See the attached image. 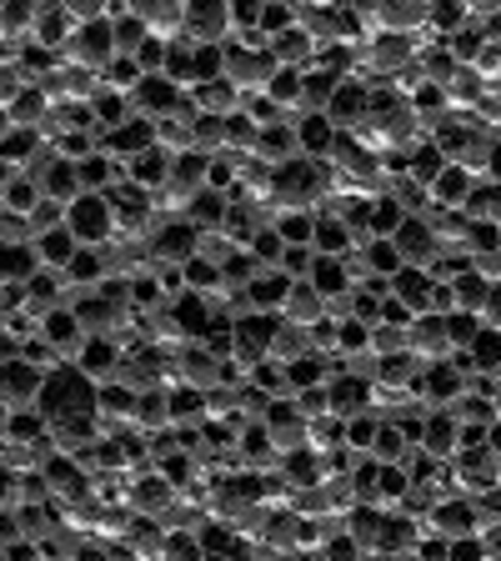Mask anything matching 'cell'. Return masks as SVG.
<instances>
[{
  "label": "cell",
  "instance_id": "cell-7",
  "mask_svg": "<svg viewBox=\"0 0 501 561\" xmlns=\"http://www.w3.org/2000/svg\"><path fill=\"white\" fill-rule=\"evenodd\" d=\"M41 391H46V371H35L31 362H5V386H0L5 416H15V411H35L41 407Z\"/></svg>",
  "mask_w": 501,
  "mask_h": 561
},
{
  "label": "cell",
  "instance_id": "cell-13",
  "mask_svg": "<svg viewBox=\"0 0 501 561\" xmlns=\"http://www.w3.org/2000/svg\"><path fill=\"white\" fill-rule=\"evenodd\" d=\"M151 146H161V126L146 116H136L130 126L111 130V136H101V151L105 156H116V161H136L140 151H151Z\"/></svg>",
  "mask_w": 501,
  "mask_h": 561
},
{
  "label": "cell",
  "instance_id": "cell-42",
  "mask_svg": "<svg viewBox=\"0 0 501 561\" xmlns=\"http://www.w3.org/2000/svg\"><path fill=\"white\" fill-rule=\"evenodd\" d=\"M296 407H301L306 421L331 416V386H306V391H296Z\"/></svg>",
  "mask_w": 501,
  "mask_h": 561
},
{
  "label": "cell",
  "instance_id": "cell-26",
  "mask_svg": "<svg viewBox=\"0 0 501 561\" xmlns=\"http://www.w3.org/2000/svg\"><path fill=\"white\" fill-rule=\"evenodd\" d=\"M231 206H236V201L221 196V191H196V196H191V216H186V221L201 226V231H221L226 216H231Z\"/></svg>",
  "mask_w": 501,
  "mask_h": 561
},
{
  "label": "cell",
  "instance_id": "cell-40",
  "mask_svg": "<svg viewBox=\"0 0 501 561\" xmlns=\"http://www.w3.org/2000/svg\"><path fill=\"white\" fill-rule=\"evenodd\" d=\"M226 81V46H196V85Z\"/></svg>",
  "mask_w": 501,
  "mask_h": 561
},
{
  "label": "cell",
  "instance_id": "cell-15",
  "mask_svg": "<svg viewBox=\"0 0 501 561\" xmlns=\"http://www.w3.org/2000/svg\"><path fill=\"white\" fill-rule=\"evenodd\" d=\"M421 451L432 456V461L452 467L456 456H462V421H456L452 411H432V416H426V432H421Z\"/></svg>",
  "mask_w": 501,
  "mask_h": 561
},
{
  "label": "cell",
  "instance_id": "cell-43",
  "mask_svg": "<svg viewBox=\"0 0 501 561\" xmlns=\"http://www.w3.org/2000/svg\"><path fill=\"white\" fill-rule=\"evenodd\" d=\"M161 561H206V551H201V537H196V531H171Z\"/></svg>",
  "mask_w": 501,
  "mask_h": 561
},
{
  "label": "cell",
  "instance_id": "cell-14",
  "mask_svg": "<svg viewBox=\"0 0 501 561\" xmlns=\"http://www.w3.org/2000/svg\"><path fill=\"white\" fill-rule=\"evenodd\" d=\"M181 85H171L166 76H146V81L130 91V105H136V116H146V121H166V116H175V105H181Z\"/></svg>",
  "mask_w": 501,
  "mask_h": 561
},
{
  "label": "cell",
  "instance_id": "cell-30",
  "mask_svg": "<svg viewBox=\"0 0 501 561\" xmlns=\"http://www.w3.org/2000/svg\"><path fill=\"white\" fill-rule=\"evenodd\" d=\"M341 76L331 70H306V91H301V116H327L331 111V95H337Z\"/></svg>",
  "mask_w": 501,
  "mask_h": 561
},
{
  "label": "cell",
  "instance_id": "cell-1",
  "mask_svg": "<svg viewBox=\"0 0 501 561\" xmlns=\"http://www.w3.org/2000/svg\"><path fill=\"white\" fill-rule=\"evenodd\" d=\"M95 401H101V386H95L81 366L70 362V366H60V371L46 376V391H41V407H35V411H41L50 426H60V421L95 416Z\"/></svg>",
  "mask_w": 501,
  "mask_h": 561
},
{
  "label": "cell",
  "instance_id": "cell-10",
  "mask_svg": "<svg viewBox=\"0 0 501 561\" xmlns=\"http://www.w3.org/2000/svg\"><path fill=\"white\" fill-rule=\"evenodd\" d=\"M372 411H376V381H362V376H346V371L331 381V416L337 421H356V416H372Z\"/></svg>",
  "mask_w": 501,
  "mask_h": 561
},
{
  "label": "cell",
  "instance_id": "cell-27",
  "mask_svg": "<svg viewBox=\"0 0 501 561\" xmlns=\"http://www.w3.org/2000/svg\"><path fill=\"white\" fill-rule=\"evenodd\" d=\"M0 206H5V216H35V210L46 206V196L35 186V175H15V181L0 186Z\"/></svg>",
  "mask_w": 501,
  "mask_h": 561
},
{
  "label": "cell",
  "instance_id": "cell-33",
  "mask_svg": "<svg viewBox=\"0 0 501 561\" xmlns=\"http://www.w3.org/2000/svg\"><path fill=\"white\" fill-rule=\"evenodd\" d=\"M196 537H201V551H206V561H226L236 547H241V531H236L231 522H206Z\"/></svg>",
  "mask_w": 501,
  "mask_h": 561
},
{
  "label": "cell",
  "instance_id": "cell-44",
  "mask_svg": "<svg viewBox=\"0 0 501 561\" xmlns=\"http://www.w3.org/2000/svg\"><path fill=\"white\" fill-rule=\"evenodd\" d=\"M281 271L292 280H311L316 271V245H286V261H281Z\"/></svg>",
  "mask_w": 501,
  "mask_h": 561
},
{
  "label": "cell",
  "instance_id": "cell-41",
  "mask_svg": "<svg viewBox=\"0 0 501 561\" xmlns=\"http://www.w3.org/2000/svg\"><path fill=\"white\" fill-rule=\"evenodd\" d=\"M372 351L376 356H401V351H407V327H386V321H376L372 327Z\"/></svg>",
  "mask_w": 501,
  "mask_h": 561
},
{
  "label": "cell",
  "instance_id": "cell-22",
  "mask_svg": "<svg viewBox=\"0 0 501 561\" xmlns=\"http://www.w3.org/2000/svg\"><path fill=\"white\" fill-rule=\"evenodd\" d=\"M175 421H171V391L166 386H156V391H140L136 401V432L140 436H161L171 432Z\"/></svg>",
  "mask_w": 501,
  "mask_h": 561
},
{
  "label": "cell",
  "instance_id": "cell-2",
  "mask_svg": "<svg viewBox=\"0 0 501 561\" xmlns=\"http://www.w3.org/2000/svg\"><path fill=\"white\" fill-rule=\"evenodd\" d=\"M66 226H70V236H76L81 245H111V241H116V231H121L111 196L70 201V206H66Z\"/></svg>",
  "mask_w": 501,
  "mask_h": 561
},
{
  "label": "cell",
  "instance_id": "cell-8",
  "mask_svg": "<svg viewBox=\"0 0 501 561\" xmlns=\"http://www.w3.org/2000/svg\"><path fill=\"white\" fill-rule=\"evenodd\" d=\"M366 116H372V85L356 81V76H346V81L337 85V95H331L327 121H331L337 130H356Z\"/></svg>",
  "mask_w": 501,
  "mask_h": 561
},
{
  "label": "cell",
  "instance_id": "cell-19",
  "mask_svg": "<svg viewBox=\"0 0 501 561\" xmlns=\"http://www.w3.org/2000/svg\"><path fill=\"white\" fill-rule=\"evenodd\" d=\"M296 146H301L306 161H331V151H337V136L341 130L331 126L327 116H296Z\"/></svg>",
  "mask_w": 501,
  "mask_h": 561
},
{
  "label": "cell",
  "instance_id": "cell-6",
  "mask_svg": "<svg viewBox=\"0 0 501 561\" xmlns=\"http://www.w3.org/2000/svg\"><path fill=\"white\" fill-rule=\"evenodd\" d=\"M186 41L191 46H231L236 41L231 5H186Z\"/></svg>",
  "mask_w": 501,
  "mask_h": 561
},
{
  "label": "cell",
  "instance_id": "cell-35",
  "mask_svg": "<svg viewBox=\"0 0 501 561\" xmlns=\"http://www.w3.org/2000/svg\"><path fill=\"white\" fill-rule=\"evenodd\" d=\"M161 76L171 85H181V91H191V85H196V46H191V41H175L171 56H166Z\"/></svg>",
  "mask_w": 501,
  "mask_h": 561
},
{
  "label": "cell",
  "instance_id": "cell-29",
  "mask_svg": "<svg viewBox=\"0 0 501 561\" xmlns=\"http://www.w3.org/2000/svg\"><path fill=\"white\" fill-rule=\"evenodd\" d=\"M35 251H41V261H46V271H70V261L81 256V241L70 236V226H60V231L41 236V241H35Z\"/></svg>",
  "mask_w": 501,
  "mask_h": 561
},
{
  "label": "cell",
  "instance_id": "cell-24",
  "mask_svg": "<svg viewBox=\"0 0 501 561\" xmlns=\"http://www.w3.org/2000/svg\"><path fill=\"white\" fill-rule=\"evenodd\" d=\"M446 165H452V161H446V151H442V146H436V140H421L417 151H411V161H407V175H411V181H417V186H426V191H432L436 181H442V175H446Z\"/></svg>",
  "mask_w": 501,
  "mask_h": 561
},
{
  "label": "cell",
  "instance_id": "cell-25",
  "mask_svg": "<svg viewBox=\"0 0 501 561\" xmlns=\"http://www.w3.org/2000/svg\"><path fill=\"white\" fill-rule=\"evenodd\" d=\"M171 421L175 426H206L210 421V397L196 386H171Z\"/></svg>",
  "mask_w": 501,
  "mask_h": 561
},
{
  "label": "cell",
  "instance_id": "cell-32",
  "mask_svg": "<svg viewBox=\"0 0 501 561\" xmlns=\"http://www.w3.org/2000/svg\"><path fill=\"white\" fill-rule=\"evenodd\" d=\"M41 271H46V261H41L35 241L31 245H5V280H15V286H31Z\"/></svg>",
  "mask_w": 501,
  "mask_h": 561
},
{
  "label": "cell",
  "instance_id": "cell-39",
  "mask_svg": "<svg viewBox=\"0 0 501 561\" xmlns=\"http://www.w3.org/2000/svg\"><path fill=\"white\" fill-rule=\"evenodd\" d=\"M246 251H251V256H257L266 271H281V261H286V241L276 236V226H266V231H261L257 241L246 245Z\"/></svg>",
  "mask_w": 501,
  "mask_h": 561
},
{
  "label": "cell",
  "instance_id": "cell-37",
  "mask_svg": "<svg viewBox=\"0 0 501 561\" xmlns=\"http://www.w3.org/2000/svg\"><path fill=\"white\" fill-rule=\"evenodd\" d=\"M481 331H487V321H481L477 311H452V316H446V336H452V351H471Z\"/></svg>",
  "mask_w": 501,
  "mask_h": 561
},
{
  "label": "cell",
  "instance_id": "cell-12",
  "mask_svg": "<svg viewBox=\"0 0 501 561\" xmlns=\"http://www.w3.org/2000/svg\"><path fill=\"white\" fill-rule=\"evenodd\" d=\"M76 366H81L95 386H111L121 376V366H126V346H121V341H111V336H91V341H86V351L76 356Z\"/></svg>",
  "mask_w": 501,
  "mask_h": 561
},
{
  "label": "cell",
  "instance_id": "cell-3",
  "mask_svg": "<svg viewBox=\"0 0 501 561\" xmlns=\"http://www.w3.org/2000/svg\"><path fill=\"white\" fill-rule=\"evenodd\" d=\"M66 66H76V70H91V76H105V70L121 60V50H116V25L111 21H95V25H86V31H76V41L66 46Z\"/></svg>",
  "mask_w": 501,
  "mask_h": 561
},
{
  "label": "cell",
  "instance_id": "cell-38",
  "mask_svg": "<svg viewBox=\"0 0 501 561\" xmlns=\"http://www.w3.org/2000/svg\"><path fill=\"white\" fill-rule=\"evenodd\" d=\"M401 226H407V210H401L391 196L376 201V210H372V236H376V241H391Z\"/></svg>",
  "mask_w": 501,
  "mask_h": 561
},
{
  "label": "cell",
  "instance_id": "cell-9",
  "mask_svg": "<svg viewBox=\"0 0 501 561\" xmlns=\"http://www.w3.org/2000/svg\"><path fill=\"white\" fill-rule=\"evenodd\" d=\"M391 245H397L401 261H407V266H417V271H432L436 261H442V245H436L432 226L421 221V216H407V226L391 236Z\"/></svg>",
  "mask_w": 501,
  "mask_h": 561
},
{
  "label": "cell",
  "instance_id": "cell-18",
  "mask_svg": "<svg viewBox=\"0 0 501 561\" xmlns=\"http://www.w3.org/2000/svg\"><path fill=\"white\" fill-rule=\"evenodd\" d=\"M126 165H130V186L151 191V196H161V191L171 186V175H175V156H171V151H161V146L140 151L136 161H126Z\"/></svg>",
  "mask_w": 501,
  "mask_h": 561
},
{
  "label": "cell",
  "instance_id": "cell-34",
  "mask_svg": "<svg viewBox=\"0 0 501 561\" xmlns=\"http://www.w3.org/2000/svg\"><path fill=\"white\" fill-rule=\"evenodd\" d=\"M271 226H276V236L286 245H311L316 241V216L311 210H276V221Z\"/></svg>",
  "mask_w": 501,
  "mask_h": 561
},
{
  "label": "cell",
  "instance_id": "cell-31",
  "mask_svg": "<svg viewBox=\"0 0 501 561\" xmlns=\"http://www.w3.org/2000/svg\"><path fill=\"white\" fill-rule=\"evenodd\" d=\"M316 256H351L356 241H351V226L337 221V216H316Z\"/></svg>",
  "mask_w": 501,
  "mask_h": 561
},
{
  "label": "cell",
  "instance_id": "cell-47",
  "mask_svg": "<svg viewBox=\"0 0 501 561\" xmlns=\"http://www.w3.org/2000/svg\"><path fill=\"white\" fill-rule=\"evenodd\" d=\"M481 321H487L491 331H501V286L487 296V306H481Z\"/></svg>",
  "mask_w": 501,
  "mask_h": 561
},
{
  "label": "cell",
  "instance_id": "cell-5",
  "mask_svg": "<svg viewBox=\"0 0 501 561\" xmlns=\"http://www.w3.org/2000/svg\"><path fill=\"white\" fill-rule=\"evenodd\" d=\"M407 351L417 356L421 366H442L452 362V336H446V316H417L407 327Z\"/></svg>",
  "mask_w": 501,
  "mask_h": 561
},
{
  "label": "cell",
  "instance_id": "cell-11",
  "mask_svg": "<svg viewBox=\"0 0 501 561\" xmlns=\"http://www.w3.org/2000/svg\"><path fill=\"white\" fill-rule=\"evenodd\" d=\"M175 502V486L171 481L161 477V471H136V477H130V486H126V506L136 516H161L166 506Z\"/></svg>",
  "mask_w": 501,
  "mask_h": 561
},
{
  "label": "cell",
  "instance_id": "cell-16",
  "mask_svg": "<svg viewBox=\"0 0 501 561\" xmlns=\"http://www.w3.org/2000/svg\"><path fill=\"white\" fill-rule=\"evenodd\" d=\"M296 280L286 276V271H261L251 286H246V301H251V311H266V316H286V301H292Z\"/></svg>",
  "mask_w": 501,
  "mask_h": 561
},
{
  "label": "cell",
  "instance_id": "cell-17",
  "mask_svg": "<svg viewBox=\"0 0 501 561\" xmlns=\"http://www.w3.org/2000/svg\"><path fill=\"white\" fill-rule=\"evenodd\" d=\"M35 186H41V196L56 201V206H70V201H81V175H76V161H46L41 171H35Z\"/></svg>",
  "mask_w": 501,
  "mask_h": 561
},
{
  "label": "cell",
  "instance_id": "cell-23",
  "mask_svg": "<svg viewBox=\"0 0 501 561\" xmlns=\"http://www.w3.org/2000/svg\"><path fill=\"white\" fill-rule=\"evenodd\" d=\"M191 95H196L201 116H236V111H246V95L236 91L231 81H210V85H191Z\"/></svg>",
  "mask_w": 501,
  "mask_h": 561
},
{
  "label": "cell",
  "instance_id": "cell-21",
  "mask_svg": "<svg viewBox=\"0 0 501 561\" xmlns=\"http://www.w3.org/2000/svg\"><path fill=\"white\" fill-rule=\"evenodd\" d=\"M311 286H316L321 296H327V306L346 301V296L356 291V280H351V271H346V261H341V256H316Z\"/></svg>",
  "mask_w": 501,
  "mask_h": 561
},
{
  "label": "cell",
  "instance_id": "cell-28",
  "mask_svg": "<svg viewBox=\"0 0 501 561\" xmlns=\"http://www.w3.org/2000/svg\"><path fill=\"white\" fill-rule=\"evenodd\" d=\"M327 316V296L316 291L311 280H296V291H292V301H286V321H296V327H306L311 331L316 321Z\"/></svg>",
  "mask_w": 501,
  "mask_h": 561
},
{
  "label": "cell",
  "instance_id": "cell-4",
  "mask_svg": "<svg viewBox=\"0 0 501 561\" xmlns=\"http://www.w3.org/2000/svg\"><path fill=\"white\" fill-rule=\"evenodd\" d=\"M196 256H201V226L161 221L151 231V261H156V266H191Z\"/></svg>",
  "mask_w": 501,
  "mask_h": 561
},
{
  "label": "cell",
  "instance_id": "cell-20",
  "mask_svg": "<svg viewBox=\"0 0 501 561\" xmlns=\"http://www.w3.org/2000/svg\"><path fill=\"white\" fill-rule=\"evenodd\" d=\"M432 286H436V276L432 271H417V266H401L397 276H391V296H397L411 316L432 311Z\"/></svg>",
  "mask_w": 501,
  "mask_h": 561
},
{
  "label": "cell",
  "instance_id": "cell-45",
  "mask_svg": "<svg viewBox=\"0 0 501 561\" xmlns=\"http://www.w3.org/2000/svg\"><path fill=\"white\" fill-rule=\"evenodd\" d=\"M446 561H487V547H481V537H456Z\"/></svg>",
  "mask_w": 501,
  "mask_h": 561
},
{
  "label": "cell",
  "instance_id": "cell-46",
  "mask_svg": "<svg viewBox=\"0 0 501 561\" xmlns=\"http://www.w3.org/2000/svg\"><path fill=\"white\" fill-rule=\"evenodd\" d=\"M5 561H50L41 541H5Z\"/></svg>",
  "mask_w": 501,
  "mask_h": 561
},
{
  "label": "cell",
  "instance_id": "cell-36",
  "mask_svg": "<svg viewBox=\"0 0 501 561\" xmlns=\"http://www.w3.org/2000/svg\"><path fill=\"white\" fill-rule=\"evenodd\" d=\"M5 442H50V421L41 411H15L5 416Z\"/></svg>",
  "mask_w": 501,
  "mask_h": 561
}]
</instances>
